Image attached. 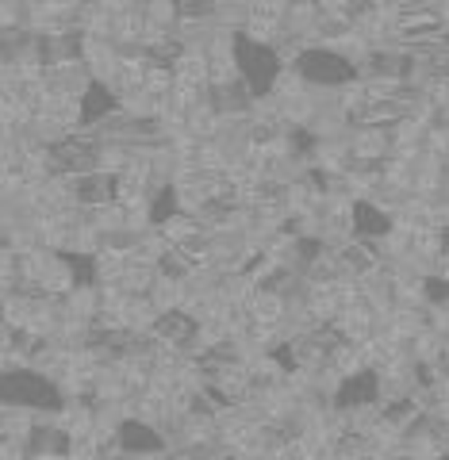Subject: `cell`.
Masks as SVG:
<instances>
[{
  "mask_svg": "<svg viewBox=\"0 0 449 460\" xmlns=\"http://www.w3.org/2000/svg\"><path fill=\"white\" fill-rule=\"evenodd\" d=\"M230 62H235L238 77L246 81V89L254 93V100L277 93L281 77L288 74L284 54L273 42L257 39L250 31H230Z\"/></svg>",
  "mask_w": 449,
  "mask_h": 460,
  "instance_id": "6da1fadb",
  "label": "cell"
},
{
  "mask_svg": "<svg viewBox=\"0 0 449 460\" xmlns=\"http://www.w3.org/2000/svg\"><path fill=\"white\" fill-rule=\"evenodd\" d=\"M288 69L308 84V89H346V84L365 81L361 62L354 54L335 50L330 42H308L288 58Z\"/></svg>",
  "mask_w": 449,
  "mask_h": 460,
  "instance_id": "7a4b0ae2",
  "label": "cell"
},
{
  "mask_svg": "<svg viewBox=\"0 0 449 460\" xmlns=\"http://www.w3.org/2000/svg\"><path fill=\"white\" fill-rule=\"evenodd\" d=\"M442 42H445V47H449V27H445V31H442Z\"/></svg>",
  "mask_w": 449,
  "mask_h": 460,
  "instance_id": "3957f363",
  "label": "cell"
}]
</instances>
